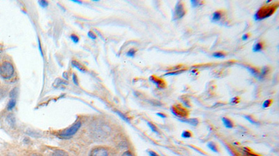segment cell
<instances>
[{
    "label": "cell",
    "instance_id": "obj_7",
    "mask_svg": "<svg viewBox=\"0 0 279 156\" xmlns=\"http://www.w3.org/2000/svg\"><path fill=\"white\" fill-rule=\"evenodd\" d=\"M149 80H150L154 84L156 85L157 88L163 89L166 87V84H165V82L164 81V80L159 77H158V76H156L154 75L151 76H150V78H149Z\"/></svg>",
    "mask_w": 279,
    "mask_h": 156
},
{
    "label": "cell",
    "instance_id": "obj_37",
    "mask_svg": "<svg viewBox=\"0 0 279 156\" xmlns=\"http://www.w3.org/2000/svg\"><path fill=\"white\" fill-rule=\"evenodd\" d=\"M29 156H42V155L38 154H32Z\"/></svg>",
    "mask_w": 279,
    "mask_h": 156
},
{
    "label": "cell",
    "instance_id": "obj_11",
    "mask_svg": "<svg viewBox=\"0 0 279 156\" xmlns=\"http://www.w3.org/2000/svg\"><path fill=\"white\" fill-rule=\"evenodd\" d=\"M179 121H182V122L187 123L191 125V126H198L199 124V120L197 118H191V119H184V120H179Z\"/></svg>",
    "mask_w": 279,
    "mask_h": 156
},
{
    "label": "cell",
    "instance_id": "obj_23",
    "mask_svg": "<svg viewBox=\"0 0 279 156\" xmlns=\"http://www.w3.org/2000/svg\"><path fill=\"white\" fill-rule=\"evenodd\" d=\"M191 5H192L193 7H197V6H198L202 5V2L198 1V0H191Z\"/></svg>",
    "mask_w": 279,
    "mask_h": 156
},
{
    "label": "cell",
    "instance_id": "obj_9",
    "mask_svg": "<svg viewBox=\"0 0 279 156\" xmlns=\"http://www.w3.org/2000/svg\"><path fill=\"white\" fill-rule=\"evenodd\" d=\"M223 16V11H216L211 15V20L212 22H218L222 19Z\"/></svg>",
    "mask_w": 279,
    "mask_h": 156
},
{
    "label": "cell",
    "instance_id": "obj_4",
    "mask_svg": "<svg viewBox=\"0 0 279 156\" xmlns=\"http://www.w3.org/2000/svg\"><path fill=\"white\" fill-rule=\"evenodd\" d=\"M2 124L6 129H13L16 126V120L13 114L8 112L3 116Z\"/></svg>",
    "mask_w": 279,
    "mask_h": 156
},
{
    "label": "cell",
    "instance_id": "obj_30",
    "mask_svg": "<svg viewBox=\"0 0 279 156\" xmlns=\"http://www.w3.org/2000/svg\"><path fill=\"white\" fill-rule=\"evenodd\" d=\"M39 4H40L42 7H46L47 5H48V2L46 1H40L38 2Z\"/></svg>",
    "mask_w": 279,
    "mask_h": 156
},
{
    "label": "cell",
    "instance_id": "obj_15",
    "mask_svg": "<svg viewBox=\"0 0 279 156\" xmlns=\"http://www.w3.org/2000/svg\"><path fill=\"white\" fill-rule=\"evenodd\" d=\"M52 156H69V154L63 150H56L52 154Z\"/></svg>",
    "mask_w": 279,
    "mask_h": 156
},
{
    "label": "cell",
    "instance_id": "obj_3",
    "mask_svg": "<svg viewBox=\"0 0 279 156\" xmlns=\"http://www.w3.org/2000/svg\"><path fill=\"white\" fill-rule=\"evenodd\" d=\"M170 111L176 117L182 119H187L189 115V111L180 104L174 105L170 108Z\"/></svg>",
    "mask_w": 279,
    "mask_h": 156
},
{
    "label": "cell",
    "instance_id": "obj_18",
    "mask_svg": "<svg viewBox=\"0 0 279 156\" xmlns=\"http://www.w3.org/2000/svg\"><path fill=\"white\" fill-rule=\"evenodd\" d=\"M16 106V100L15 99H11L9 101V102L8 103L7 105V110L8 111H10V110H12L14 107Z\"/></svg>",
    "mask_w": 279,
    "mask_h": 156
},
{
    "label": "cell",
    "instance_id": "obj_34",
    "mask_svg": "<svg viewBox=\"0 0 279 156\" xmlns=\"http://www.w3.org/2000/svg\"><path fill=\"white\" fill-rule=\"evenodd\" d=\"M249 33H246V34H244L243 36H242V37H241V38H242V40H248L249 39Z\"/></svg>",
    "mask_w": 279,
    "mask_h": 156
},
{
    "label": "cell",
    "instance_id": "obj_17",
    "mask_svg": "<svg viewBox=\"0 0 279 156\" xmlns=\"http://www.w3.org/2000/svg\"><path fill=\"white\" fill-rule=\"evenodd\" d=\"M72 65H73V66H74V67H75L76 68H78V69L79 70L82 71V72H85V70H84V67L83 66V65H82L81 64L79 63V62H78V61H72Z\"/></svg>",
    "mask_w": 279,
    "mask_h": 156
},
{
    "label": "cell",
    "instance_id": "obj_6",
    "mask_svg": "<svg viewBox=\"0 0 279 156\" xmlns=\"http://www.w3.org/2000/svg\"><path fill=\"white\" fill-rule=\"evenodd\" d=\"M80 126H81V122L80 121H78V122L75 123L74 125H73L71 127L69 128V129L66 130L65 131L61 133L60 134V136L63 137H69L70 136L74 135L75 133L78 131V129H80Z\"/></svg>",
    "mask_w": 279,
    "mask_h": 156
},
{
    "label": "cell",
    "instance_id": "obj_8",
    "mask_svg": "<svg viewBox=\"0 0 279 156\" xmlns=\"http://www.w3.org/2000/svg\"><path fill=\"white\" fill-rule=\"evenodd\" d=\"M91 156H109V152L104 147H97L92 151Z\"/></svg>",
    "mask_w": 279,
    "mask_h": 156
},
{
    "label": "cell",
    "instance_id": "obj_12",
    "mask_svg": "<svg viewBox=\"0 0 279 156\" xmlns=\"http://www.w3.org/2000/svg\"><path fill=\"white\" fill-rule=\"evenodd\" d=\"M269 67H267V66L263 67V69H262V70H261V72H260V74H259V76L258 78L260 79V80H262V79H263L267 75V74L269 73Z\"/></svg>",
    "mask_w": 279,
    "mask_h": 156
},
{
    "label": "cell",
    "instance_id": "obj_19",
    "mask_svg": "<svg viewBox=\"0 0 279 156\" xmlns=\"http://www.w3.org/2000/svg\"><path fill=\"white\" fill-rule=\"evenodd\" d=\"M147 125H148V126L150 128V129L152 132L156 133V134H159V130H158V129L154 124H153L151 122H147Z\"/></svg>",
    "mask_w": 279,
    "mask_h": 156
},
{
    "label": "cell",
    "instance_id": "obj_1",
    "mask_svg": "<svg viewBox=\"0 0 279 156\" xmlns=\"http://www.w3.org/2000/svg\"><path fill=\"white\" fill-rule=\"evenodd\" d=\"M278 7V3L263 6L260 7L255 14L254 15L255 20L260 21L263 20L264 19L269 18L270 16H272L273 14L276 12V11L277 10Z\"/></svg>",
    "mask_w": 279,
    "mask_h": 156
},
{
    "label": "cell",
    "instance_id": "obj_5",
    "mask_svg": "<svg viewBox=\"0 0 279 156\" xmlns=\"http://www.w3.org/2000/svg\"><path fill=\"white\" fill-rule=\"evenodd\" d=\"M185 14H186V10L184 3L181 1L177 2L175 6V8H174L173 19L174 20H176V19H182L183 17L185 15Z\"/></svg>",
    "mask_w": 279,
    "mask_h": 156
},
{
    "label": "cell",
    "instance_id": "obj_31",
    "mask_svg": "<svg viewBox=\"0 0 279 156\" xmlns=\"http://www.w3.org/2000/svg\"><path fill=\"white\" fill-rule=\"evenodd\" d=\"M88 36L90 38H92L93 40H94V39L97 38V36H96L95 34L93 33L92 31H89V32L88 33Z\"/></svg>",
    "mask_w": 279,
    "mask_h": 156
},
{
    "label": "cell",
    "instance_id": "obj_16",
    "mask_svg": "<svg viewBox=\"0 0 279 156\" xmlns=\"http://www.w3.org/2000/svg\"><path fill=\"white\" fill-rule=\"evenodd\" d=\"M207 147L210 150H211V151H214V152H215V153H218V148H217L216 144L214 142H213V141H210V142L208 143L207 144Z\"/></svg>",
    "mask_w": 279,
    "mask_h": 156
},
{
    "label": "cell",
    "instance_id": "obj_22",
    "mask_svg": "<svg viewBox=\"0 0 279 156\" xmlns=\"http://www.w3.org/2000/svg\"><path fill=\"white\" fill-rule=\"evenodd\" d=\"M212 56L214 58H223L225 56V54L223 52H215L212 54Z\"/></svg>",
    "mask_w": 279,
    "mask_h": 156
},
{
    "label": "cell",
    "instance_id": "obj_10",
    "mask_svg": "<svg viewBox=\"0 0 279 156\" xmlns=\"http://www.w3.org/2000/svg\"><path fill=\"white\" fill-rule=\"evenodd\" d=\"M264 48V43L262 41H258L253 44V52H261L262 50H263Z\"/></svg>",
    "mask_w": 279,
    "mask_h": 156
},
{
    "label": "cell",
    "instance_id": "obj_36",
    "mask_svg": "<svg viewBox=\"0 0 279 156\" xmlns=\"http://www.w3.org/2000/svg\"><path fill=\"white\" fill-rule=\"evenodd\" d=\"M156 115L159 116V117H161V118H166V115L165 114H163V113L158 112V113H156Z\"/></svg>",
    "mask_w": 279,
    "mask_h": 156
},
{
    "label": "cell",
    "instance_id": "obj_35",
    "mask_svg": "<svg viewBox=\"0 0 279 156\" xmlns=\"http://www.w3.org/2000/svg\"><path fill=\"white\" fill-rule=\"evenodd\" d=\"M148 154H149V156H159V155H158L156 153H155L153 151H149Z\"/></svg>",
    "mask_w": 279,
    "mask_h": 156
},
{
    "label": "cell",
    "instance_id": "obj_24",
    "mask_svg": "<svg viewBox=\"0 0 279 156\" xmlns=\"http://www.w3.org/2000/svg\"><path fill=\"white\" fill-rule=\"evenodd\" d=\"M272 103V100H270V99H269V100H266L264 101V103H263V107L264 108H268L271 106Z\"/></svg>",
    "mask_w": 279,
    "mask_h": 156
},
{
    "label": "cell",
    "instance_id": "obj_33",
    "mask_svg": "<svg viewBox=\"0 0 279 156\" xmlns=\"http://www.w3.org/2000/svg\"><path fill=\"white\" fill-rule=\"evenodd\" d=\"M183 103H184V106H187V107H190V103H189V101L188 100H186V99H182V101Z\"/></svg>",
    "mask_w": 279,
    "mask_h": 156
},
{
    "label": "cell",
    "instance_id": "obj_38",
    "mask_svg": "<svg viewBox=\"0 0 279 156\" xmlns=\"http://www.w3.org/2000/svg\"><path fill=\"white\" fill-rule=\"evenodd\" d=\"M0 69H1V65H0Z\"/></svg>",
    "mask_w": 279,
    "mask_h": 156
},
{
    "label": "cell",
    "instance_id": "obj_27",
    "mask_svg": "<svg viewBox=\"0 0 279 156\" xmlns=\"http://www.w3.org/2000/svg\"><path fill=\"white\" fill-rule=\"evenodd\" d=\"M244 117L246 118L248 121H249L251 123V124H258V123L256 122V121H255L254 120H253L252 117H250V116H245Z\"/></svg>",
    "mask_w": 279,
    "mask_h": 156
},
{
    "label": "cell",
    "instance_id": "obj_13",
    "mask_svg": "<svg viewBox=\"0 0 279 156\" xmlns=\"http://www.w3.org/2000/svg\"><path fill=\"white\" fill-rule=\"evenodd\" d=\"M222 121H223V123L224 126L226 127L227 129H232V128L234 127V124L232 123V121L230 120H229V119L223 117Z\"/></svg>",
    "mask_w": 279,
    "mask_h": 156
},
{
    "label": "cell",
    "instance_id": "obj_14",
    "mask_svg": "<svg viewBox=\"0 0 279 156\" xmlns=\"http://www.w3.org/2000/svg\"><path fill=\"white\" fill-rule=\"evenodd\" d=\"M246 68L253 76H254L256 78L258 77L260 72H259L258 69H256V68L253 67H250V66H246Z\"/></svg>",
    "mask_w": 279,
    "mask_h": 156
},
{
    "label": "cell",
    "instance_id": "obj_21",
    "mask_svg": "<svg viewBox=\"0 0 279 156\" xmlns=\"http://www.w3.org/2000/svg\"><path fill=\"white\" fill-rule=\"evenodd\" d=\"M185 71V70H176L174 71V72H168L165 74V76H173V75H178L179 74H181L182 72H184Z\"/></svg>",
    "mask_w": 279,
    "mask_h": 156
},
{
    "label": "cell",
    "instance_id": "obj_26",
    "mask_svg": "<svg viewBox=\"0 0 279 156\" xmlns=\"http://www.w3.org/2000/svg\"><path fill=\"white\" fill-rule=\"evenodd\" d=\"M117 113L118 115H119L121 117H122L124 120H125L126 121H127V122H129V120H128V118L126 117V116H125L124 115V114H122V112H119V111H117Z\"/></svg>",
    "mask_w": 279,
    "mask_h": 156
},
{
    "label": "cell",
    "instance_id": "obj_28",
    "mask_svg": "<svg viewBox=\"0 0 279 156\" xmlns=\"http://www.w3.org/2000/svg\"><path fill=\"white\" fill-rule=\"evenodd\" d=\"M70 38H71L72 40L74 42H75V43L79 41V38L76 35H74V34H72V35H70Z\"/></svg>",
    "mask_w": 279,
    "mask_h": 156
},
{
    "label": "cell",
    "instance_id": "obj_25",
    "mask_svg": "<svg viewBox=\"0 0 279 156\" xmlns=\"http://www.w3.org/2000/svg\"><path fill=\"white\" fill-rule=\"evenodd\" d=\"M136 49H131L127 52V53H126V55H127L128 56H130V57H133V56H135V54H136Z\"/></svg>",
    "mask_w": 279,
    "mask_h": 156
},
{
    "label": "cell",
    "instance_id": "obj_2",
    "mask_svg": "<svg viewBox=\"0 0 279 156\" xmlns=\"http://www.w3.org/2000/svg\"><path fill=\"white\" fill-rule=\"evenodd\" d=\"M0 76L4 80H10L12 78L15 74V68L12 62L7 59H4L0 62Z\"/></svg>",
    "mask_w": 279,
    "mask_h": 156
},
{
    "label": "cell",
    "instance_id": "obj_20",
    "mask_svg": "<svg viewBox=\"0 0 279 156\" xmlns=\"http://www.w3.org/2000/svg\"><path fill=\"white\" fill-rule=\"evenodd\" d=\"M192 137V133L188 131V130H184L182 133V137L185 139H188Z\"/></svg>",
    "mask_w": 279,
    "mask_h": 156
},
{
    "label": "cell",
    "instance_id": "obj_29",
    "mask_svg": "<svg viewBox=\"0 0 279 156\" xmlns=\"http://www.w3.org/2000/svg\"><path fill=\"white\" fill-rule=\"evenodd\" d=\"M239 99L238 97H235V98H233V99H231V101H230V103H232V104H236V103H239Z\"/></svg>",
    "mask_w": 279,
    "mask_h": 156
},
{
    "label": "cell",
    "instance_id": "obj_32",
    "mask_svg": "<svg viewBox=\"0 0 279 156\" xmlns=\"http://www.w3.org/2000/svg\"><path fill=\"white\" fill-rule=\"evenodd\" d=\"M122 156H133V155L130 151H126L124 153Z\"/></svg>",
    "mask_w": 279,
    "mask_h": 156
}]
</instances>
